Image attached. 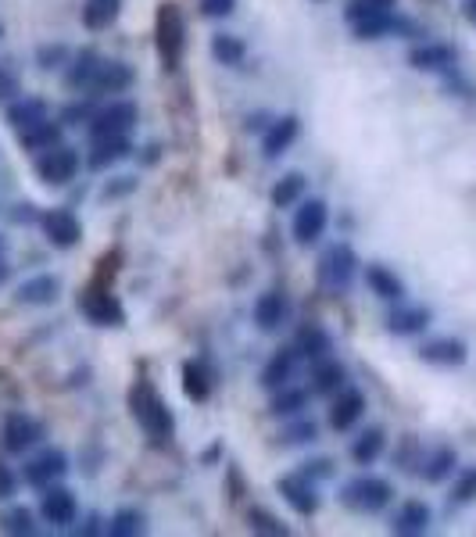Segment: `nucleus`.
<instances>
[{"label": "nucleus", "instance_id": "obj_33", "mask_svg": "<svg viewBox=\"0 0 476 537\" xmlns=\"http://www.w3.org/2000/svg\"><path fill=\"white\" fill-rule=\"evenodd\" d=\"M351 29H355L358 40H383V36H394L408 26L394 15V11H387V15H373V18H366V22H355Z\"/></svg>", "mask_w": 476, "mask_h": 537}, {"label": "nucleus", "instance_id": "obj_5", "mask_svg": "<svg viewBox=\"0 0 476 537\" xmlns=\"http://www.w3.org/2000/svg\"><path fill=\"white\" fill-rule=\"evenodd\" d=\"M136 122H140V108H136L133 101H111L108 108L97 111L86 129H90V140H97V137H129Z\"/></svg>", "mask_w": 476, "mask_h": 537}, {"label": "nucleus", "instance_id": "obj_14", "mask_svg": "<svg viewBox=\"0 0 476 537\" xmlns=\"http://www.w3.org/2000/svg\"><path fill=\"white\" fill-rule=\"evenodd\" d=\"M276 491L287 498L290 509L298 512V516H315V509H319L315 484L305 477V473H298V477H280V480H276Z\"/></svg>", "mask_w": 476, "mask_h": 537}, {"label": "nucleus", "instance_id": "obj_23", "mask_svg": "<svg viewBox=\"0 0 476 537\" xmlns=\"http://www.w3.org/2000/svg\"><path fill=\"white\" fill-rule=\"evenodd\" d=\"M426 326H430V308H423V305H401V308H394L391 319H387V330L398 333V337H416Z\"/></svg>", "mask_w": 476, "mask_h": 537}, {"label": "nucleus", "instance_id": "obj_6", "mask_svg": "<svg viewBox=\"0 0 476 537\" xmlns=\"http://www.w3.org/2000/svg\"><path fill=\"white\" fill-rule=\"evenodd\" d=\"M391 484L383 477H358V480H351L348 487H344V505L348 509H355V512H380V509H387L391 505Z\"/></svg>", "mask_w": 476, "mask_h": 537}, {"label": "nucleus", "instance_id": "obj_1", "mask_svg": "<svg viewBox=\"0 0 476 537\" xmlns=\"http://www.w3.org/2000/svg\"><path fill=\"white\" fill-rule=\"evenodd\" d=\"M129 416L136 419V427L144 430L154 441H169L172 430H176V419H172V409L165 405V398L158 394V387L151 380H136L129 387Z\"/></svg>", "mask_w": 476, "mask_h": 537}, {"label": "nucleus", "instance_id": "obj_19", "mask_svg": "<svg viewBox=\"0 0 476 537\" xmlns=\"http://www.w3.org/2000/svg\"><path fill=\"white\" fill-rule=\"evenodd\" d=\"M301 133V122L298 115H283V119H276L269 129H265V137H262V151L265 158H280L283 151H287L294 140H298Z\"/></svg>", "mask_w": 476, "mask_h": 537}, {"label": "nucleus", "instance_id": "obj_35", "mask_svg": "<svg viewBox=\"0 0 476 537\" xmlns=\"http://www.w3.org/2000/svg\"><path fill=\"white\" fill-rule=\"evenodd\" d=\"M308 405V391L305 387H280L276 391V398H272L269 412L272 416H301V409Z\"/></svg>", "mask_w": 476, "mask_h": 537}, {"label": "nucleus", "instance_id": "obj_53", "mask_svg": "<svg viewBox=\"0 0 476 537\" xmlns=\"http://www.w3.org/2000/svg\"><path fill=\"white\" fill-rule=\"evenodd\" d=\"M462 11H466L469 22H476V0H466V8H462Z\"/></svg>", "mask_w": 476, "mask_h": 537}, {"label": "nucleus", "instance_id": "obj_7", "mask_svg": "<svg viewBox=\"0 0 476 537\" xmlns=\"http://www.w3.org/2000/svg\"><path fill=\"white\" fill-rule=\"evenodd\" d=\"M326 222H330V208H326V201L312 197V201H301V205H298L290 233H294V240H298L301 248H312L315 240L326 233Z\"/></svg>", "mask_w": 476, "mask_h": 537}, {"label": "nucleus", "instance_id": "obj_43", "mask_svg": "<svg viewBox=\"0 0 476 537\" xmlns=\"http://www.w3.org/2000/svg\"><path fill=\"white\" fill-rule=\"evenodd\" d=\"M247 520H251V530H258V534H269V537H287V523H280L272 512L265 509H251L247 512Z\"/></svg>", "mask_w": 476, "mask_h": 537}, {"label": "nucleus", "instance_id": "obj_13", "mask_svg": "<svg viewBox=\"0 0 476 537\" xmlns=\"http://www.w3.org/2000/svg\"><path fill=\"white\" fill-rule=\"evenodd\" d=\"M419 358H423L426 366L459 369V366H466L469 348L459 341V337H437V341H426L423 348H419Z\"/></svg>", "mask_w": 476, "mask_h": 537}, {"label": "nucleus", "instance_id": "obj_48", "mask_svg": "<svg viewBox=\"0 0 476 537\" xmlns=\"http://www.w3.org/2000/svg\"><path fill=\"white\" fill-rule=\"evenodd\" d=\"M233 8H237V0H201V15L208 18H226L233 15Z\"/></svg>", "mask_w": 476, "mask_h": 537}, {"label": "nucleus", "instance_id": "obj_12", "mask_svg": "<svg viewBox=\"0 0 476 537\" xmlns=\"http://www.w3.org/2000/svg\"><path fill=\"white\" fill-rule=\"evenodd\" d=\"M76 495L68 491V487L61 484H51V487H43V498H40V516L51 527H68V523H76Z\"/></svg>", "mask_w": 476, "mask_h": 537}, {"label": "nucleus", "instance_id": "obj_2", "mask_svg": "<svg viewBox=\"0 0 476 537\" xmlns=\"http://www.w3.org/2000/svg\"><path fill=\"white\" fill-rule=\"evenodd\" d=\"M154 47H158V58L169 72L179 69L183 51H187V18L176 0H165L158 4V15H154Z\"/></svg>", "mask_w": 476, "mask_h": 537}, {"label": "nucleus", "instance_id": "obj_38", "mask_svg": "<svg viewBox=\"0 0 476 537\" xmlns=\"http://www.w3.org/2000/svg\"><path fill=\"white\" fill-rule=\"evenodd\" d=\"M301 194H305V176H301V172H290V176H283L280 183L272 187V205L290 208L294 201H301Z\"/></svg>", "mask_w": 476, "mask_h": 537}, {"label": "nucleus", "instance_id": "obj_27", "mask_svg": "<svg viewBox=\"0 0 476 537\" xmlns=\"http://www.w3.org/2000/svg\"><path fill=\"white\" fill-rule=\"evenodd\" d=\"M344 380H348L344 366H340V362H333V358H323V362H315L312 387H308V391H312V394H340V391H344Z\"/></svg>", "mask_w": 476, "mask_h": 537}, {"label": "nucleus", "instance_id": "obj_36", "mask_svg": "<svg viewBox=\"0 0 476 537\" xmlns=\"http://www.w3.org/2000/svg\"><path fill=\"white\" fill-rule=\"evenodd\" d=\"M212 58L219 65H240L247 58V43L240 36H230V33H219L212 36Z\"/></svg>", "mask_w": 476, "mask_h": 537}, {"label": "nucleus", "instance_id": "obj_55", "mask_svg": "<svg viewBox=\"0 0 476 537\" xmlns=\"http://www.w3.org/2000/svg\"><path fill=\"white\" fill-rule=\"evenodd\" d=\"M0 36H4V26H0Z\"/></svg>", "mask_w": 476, "mask_h": 537}, {"label": "nucleus", "instance_id": "obj_21", "mask_svg": "<svg viewBox=\"0 0 476 537\" xmlns=\"http://www.w3.org/2000/svg\"><path fill=\"white\" fill-rule=\"evenodd\" d=\"M8 126L15 129V133H26V129H33L36 122L51 119V111H47V104L40 101V97H18V101L8 104Z\"/></svg>", "mask_w": 476, "mask_h": 537}, {"label": "nucleus", "instance_id": "obj_31", "mask_svg": "<svg viewBox=\"0 0 476 537\" xmlns=\"http://www.w3.org/2000/svg\"><path fill=\"white\" fill-rule=\"evenodd\" d=\"M366 283H369V290H373L376 298H383V301H401V298H405V283H401L398 273H391L387 265H369Z\"/></svg>", "mask_w": 476, "mask_h": 537}, {"label": "nucleus", "instance_id": "obj_3", "mask_svg": "<svg viewBox=\"0 0 476 537\" xmlns=\"http://www.w3.org/2000/svg\"><path fill=\"white\" fill-rule=\"evenodd\" d=\"M79 165H83V158H79L76 147L58 144L36 158V176H40L47 187H68V183L79 176Z\"/></svg>", "mask_w": 476, "mask_h": 537}, {"label": "nucleus", "instance_id": "obj_22", "mask_svg": "<svg viewBox=\"0 0 476 537\" xmlns=\"http://www.w3.org/2000/svg\"><path fill=\"white\" fill-rule=\"evenodd\" d=\"M287 316H290V305L280 290H265L262 298L255 301V323L262 326L265 333L280 330V326L287 323Z\"/></svg>", "mask_w": 476, "mask_h": 537}, {"label": "nucleus", "instance_id": "obj_8", "mask_svg": "<svg viewBox=\"0 0 476 537\" xmlns=\"http://www.w3.org/2000/svg\"><path fill=\"white\" fill-rule=\"evenodd\" d=\"M40 226H43V237H47L51 248L68 251L83 240V226H79L76 212H68V208H51V212H43Z\"/></svg>", "mask_w": 476, "mask_h": 537}, {"label": "nucleus", "instance_id": "obj_11", "mask_svg": "<svg viewBox=\"0 0 476 537\" xmlns=\"http://www.w3.org/2000/svg\"><path fill=\"white\" fill-rule=\"evenodd\" d=\"M68 473V455L58 452V448H47V452L33 455V459L26 462V469H22V480H26L29 487H51L58 484L61 477Z\"/></svg>", "mask_w": 476, "mask_h": 537}, {"label": "nucleus", "instance_id": "obj_16", "mask_svg": "<svg viewBox=\"0 0 476 537\" xmlns=\"http://www.w3.org/2000/svg\"><path fill=\"white\" fill-rule=\"evenodd\" d=\"M136 83V72L129 69L126 61H101V69H97L94 83H90V90L94 94H126L129 86Z\"/></svg>", "mask_w": 476, "mask_h": 537}, {"label": "nucleus", "instance_id": "obj_47", "mask_svg": "<svg viewBox=\"0 0 476 537\" xmlns=\"http://www.w3.org/2000/svg\"><path fill=\"white\" fill-rule=\"evenodd\" d=\"M97 111L90 108V104H68L65 111H61V122H68V126H90V119H94Z\"/></svg>", "mask_w": 476, "mask_h": 537}, {"label": "nucleus", "instance_id": "obj_49", "mask_svg": "<svg viewBox=\"0 0 476 537\" xmlns=\"http://www.w3.org/2000/svg\"><path fill=\"white\" fill-rule=\"evenodd\" d=\"M15 491H18V477L11 473L8 466H4V462H0V502H4V498H11Z\"/></svg>", "mask_w": 476, "mask_h": 537}, {"label": "nucleus", "instance_id": "obj_20", "mask_svg": "<svg viewBox=\"0 0 476 537\" xmlns=\"http://www.w3.org/2000/svg\"><path fill=\"white\" fill-rule=\"evenodd\" d=\"M408 65L419 72H444L455 65V51H451L448 43H423V47L408 51Z\"/></svg>", "mask_w": 476, "mask_h": 537}, {"label": "nucleus", "instance_id": "obj_18", "mask_svg": "<svg viewBox=\"0 0 476 537\" xmlns=\"http://www.w3.org/2000/svg\"><path fill=\"white\" fill-rule=\"evenodd\" d=\"M58 290H61L58 276L40 273L15 290V301L18 305H26V308H43V305H54V301H58Z\"/></svg>", "mask_w": 476, "mask_h": 537}, {"label": "nucleus", "instance_id": "obj_39", "mask_svg": "<svg viewBox=\"0 0 476 537\" xmlns=\"http://www.w3.org/2000/svg\"><path fill=\"white\" fill-rule=\"evenodd\" d=\"M108 534H111V537H136V534H144V512L119 509L115 516H111Z\"/></svg>", "mask_w": 476, "mask_h": 537}, {"label": "nucleus", "instance_id": "obj_50", "mask_svg": "<svg viewBox=\"0 0 476 537\" xmlns=\"http://www.w3.org/2000/svg\"><path fill=\"white\" fill-rule=\"evenodd\" d=\"M301 473H305L308 480L312 477H333V466L326 459H319V462H305V469H301Z\"/></svg>", "mask_w": 476, "mask_h": 537}, {"label": "nucleus", "instance_id": "obj_37", "mask_svg": "<svg viewBox=\"0 0 476 537\" xmlns=\"http://www.w3.org/2000/svg\"><path fill=\"white\" fill-rule=\"evenodd\" d=\"M183 391L190 401H208V394H212V380L197 362H183Z\"/></svg>", "mask_w": 476, "mask_h": 537}, {"label": "nucleus", "instance_id": "obj_46", "mask_svg": "<svg viewBox=\"0 0 476 537\" xmlns=\"http://www.w3.org/2000/svg\"><path fill=\"white\" fill-rule=\"evenodd\" d=\"M18 94H22V79L8 65H0V101H15Z\"/></svg>", "mask_w": 476, "mask_h": 537}, {"label": "nucleus", "instance_id": "obj_15", "mask_svg": "<svg viewBox=\"0 0 476 537\" xmlns=\"http://www.w3.org/2000/svg\"><path fill=\"white\" fill-rule=\"evenodd\" d=\"M298 358L301 351L298 348H280L276 355L265 362L262 369V387L265 391H280V387H287L290 380H294V373H298Z\"/></svg>", "mask_w": 476, "mask_h": 537}, {"label": "nucleus", "instance_id": "obj_4", "mask_svg": "<svg viewBox=\"0 0 476 537\" xmlns=\"http://www.w3.org/2000/svg\"><path fill=\"white\" fill-rule=\"evenodd\" d=\"M79 312L97 326H122L126 323V308H122L119 298L111 294V287H101V283H90V287L79 294Z\"/></svg>", "mask_w": 476, "mask_h": 537}, {"label": "nucleus", "instance_id": "obj_34", "mask_svg": "<svg viewBox=\"0 0 476 537\" xmlns=\"http://www.w3.org/2000/svg\"><path fill=\"white\" fill-rule=\"evenodd\" d=\"M298 351L301 358H308V362H323V358H330L333 351V341H330V333L323 330V326H308V330H301L298 337Z\"/></svg>", "mask_w": 476, "mask_h": 537}, {"label": "nucleus", "instance_id": "obj_41", "mask_svg": "<svg viewBox=\"0 0 476 537\" xmlns=\"http://www.w3.org/2000/svg\"><path fill=\"white\" fill-rule=\"evenodd\" d=\"M0 530H4V534H15V537H29V534H36L33 512H29L26 505H15V509L4 512V520H0Z\"/></svg>", "mask_w": 476, "mask_h": 537}, {"label": "nucleus", "instance_id": "obj_17", "mask_svg": "<svg viewBox=\"0 0 476 537\" xmlns=\"http://www.w3.org/2000/svg\"><path fill=\"white\" fill-rule=\"evenodd\" d=\"M366 412V394L355 391V387H344L337 394V401L330 405V427L333 430H351Z\"/></svg>", "mask_w": 476, "mask_h": 537}, {"label": "nucleus", "instance_id": "obj_24", "mask_svg": "<svg viewBox=\"0 0 476 537\" xmlns=\"http://www.w3.org/2000/svg\"><path fill=\"white\" fill-rule=\"evenodd\" d=\"M394 534L401 537H419L430 530V509H426V502H405L398 509V516H394L391 523Z\"/></svg>", "mask_w": 476, "mask_h": 537}, {"label": "nucleus", "instance_id": "obj_28", "mask_svg": "<svg viewBox=\"0 0 476 537\" xmlns=\"http://www.w3.org/2000/svg\"><path fill=\"white\" fill-rule=\"evenodd\" d=\"M129 151H133L129 137H97L94 147H90V165L94 169H108V165L129 158Z\"/></svg>", "mask_w": 476, "mask_h": 537}, {"label": "nucleus", "instance_id": "obj_25", "mask_svg": "<svg viewBox=\"0 0 476 537\" xmlns=\"http://www.w3.org/2000/svg\"><path fill=\"white\" fill-rule=\"evenodd\" d=\"M419 466H423L419 473H423L426 484H441V480H448L451 473H455V466H459V455H455V448H451V444H441V448H434V452L426 455Z\"/></svg>", "mask_w": 476, "mask_h": 537}, {"label": "nucleus", "instance_id": "obj_42", "mask_svg": "<svg viewBox=\"0 0 476 537\" xmlns=\"http://www.w3.org/2000/svg\"><path fill=\"white\" fill-rule=\"evenodd\" d=\"M451 505H469L476 502V466H466L455 477V487H451V495H448Z\"/></svg>", "mask_w": 476, "mask_h": 537}, {"label": "nucleus", "instance_id": "obj_26", "mask_svg": "<svg viewBox=\"0 0 476 537\" xmlns=\"http://www.w3.org/2000/svg\"><path fill=\"white\" fill-rule=\"evenodd\" d=\"M101 54L97 51H79L76 58L68 61V72H65V83L72 86V90H90V83H94L97 69H101Z\"/></svg>", "mask_w": 476, "mask_h": 537}, {"label": "nucleus", "instance_id": "obj_9", "mask_svg": "<svg viewBox=\"0 0 476 537\" xmlns=\"http://www.w3.org/2000/svg\"><path fill=\"white\" fill-rule=\"evenodd\" d=\"M40 441H43V427L29 412L15 409L4 416V448H8L11 455H26L29 448H36Z\"/></svg>", "mask_w": 476, "mask_h": 537}, {"label": "nucleus", "instance_id": "obj_29", "mask_svg": "<svg viewBox=\"0 0 476 537\" xmlns=\"http://www.w3.org/2000/svg\"><path fill=\"white\" fill-rule=\"evenodd\" d=\"M122 11V0H86L83 4V26L90 33H104L115 26V18Z\"/></svg>", "mask_w": 476, "mask_h": 537}, {"label": "nucleus", "instance_id": "obj_10", "mask_svg": "<svg viewBox=\"0 0 476 537\" xmlns=\"http://www.w3.org/2000/svg\"><path fill=\"white\" fill-rule=\"evenodd\" d=\"M358 269V255L351 244H333L330 251L323 255V265H319V276L330 290H344L351 280H355Z\"/></svg>", "mask_w": 476, "mask_h": 537}, {"label": "nucleus", "instance_id": "obj_32", "mask_svg": "<svg viewBox=\"0 0 476 537\" xmlns=\"http://www.w3.org/2000/svg\"><path fill=\"white\" fill-rule=\"evenodd\" d=\"M383 448H387V434H383L380 427H369L358 434L355 444H351V459H355L358 466H373V462L383 455Z\"/></svg>", "mask_w": 476, "mask_h": 537}, {"label": "nucleus", "instance_id": "obj_54", "mask_svg": "<svg viewBox=\"0 0 476 537\" xmlns=\"http://www.w3.org/2000/svg\"><path fill=\"white\" fill-rule=\"evenodd\" d=\"M0 255H8V240L0 237Z\"/></svg>", "mask_w": 476, "mask_h": 537}, {"label": "nucleus", "instance_id": "obj_45", "mask_svg": "<svg viewBox=\"0 0 476 537\" xmlns=\"http://www.w3.org/2000/svg\"><path fill=\"white\" fill-rule=\"evenodd\" d=\"M301 441H315V423H312V419H298L294 427L283 430V444H301Z\"/></svg>", "mask_w": 476, "mask_h": 537}, {"label": "nucleus", "instance_id": "obj_44", "mask_svg": "<svg viewBox=\"0 0 476 537\" xmlns=\"http://www.w3.org/2000/svg\"><path fill=\"white\" fill-rule=\"evenodd\" d=\"M36 61H40L43 72L65 69V65H68V47H65V43H47V47H40V51H36Z\"/></svg>", "mask_w": 476, "mask_h": 537}, {"label": "nucleus", "instance_id": "obj_51", "mask_svg": "<svg viewBox=\"0 0 476 537\" xmlns=\"http://www.w3.org/2000/svg\"><path fill=\"white\" fill-rule=\"evenodd\" d=\"M126 190H133V176H122V183H108V187L101 190V197H119V194H126Z\"/></svg>", "mask_w": 476, "mask_h": 537}, {"label": "nucleus", "instance_id": "obj_52", "mask_svg": "<svg viewBox=\"0 0 476 537\" xmlns=\"http://www.w3.org/2000/svg\"><path fill=\"white\" fill-rule=\"evenodd\" d=\"M11 280V265H8V258L0 255V283H8Z\"/></svg>", "mask_w": 476, "mask_h": 537}, {"label": "nucleus", "instance_id": "obj_40", "mask_svg": "<svg viewBox=\"0 0 476 537\" xmlns=\"http://www.w3.org/2000/svg\"><path fill=\"white\" fill-rule=\"evenodd\" d=\"M394 4L398 0H351L344 18H348V26H355V22H366L373 15H387V11H394Z\"/></svg>", "mask_w": 476, "mask_h": 537}, {"label": "nucleus", "instance_id": "obj_30", "mask_svg": "<svg viewBox=\"0 0 476 537\" xmlns=\"http://www.w3.org/2000/svg\"><path fill=\"white\" fill-rule=\"evenodd\" d=\"M18 144L26 147V151H51V147L61 144V122L54 119H43L36 122L33 129H26V133H18Z\"/></svg>", "mask_w": 476, "mask_h": 537}]
</instances>
